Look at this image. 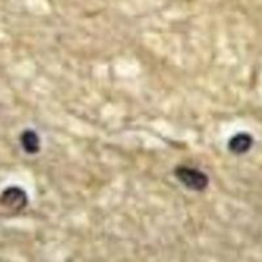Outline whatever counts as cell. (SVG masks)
I'll list each match as a JSON object with an SVG mask.
<instances>
[{"mask_svg":"<svg viewBox=\"0 0 262 262\" xmlns=\"http://www.w3.org/2000/svg\"><path fill=\"white\" fill-rule=\"evenodd\" d=\"M174 174L179 181L186 188L194 191H202L209 185V177L205 173L201 172L195 168L186 167V165H179L174 170Z\"/></svg>","mask_w":262,"mask_h":262,"instance_id":"cell-1","label":"cell"},{"mask_svg":"<svg viewBox=\"0 0 262 262\" xmlns=\"http://www.w3.org/2000/svg\"><path fill=\"white\" fill-rule=\"evenodd\" d=\"M0 203L12 211H20L27 207L28 195L23 189L17 188V186H11L2 193Z\"/></svg>","mask_w":262,"mask_h":262,"instance_id":"cell-2","label":"cell"},{"mask_svg":"<svg viewBox=\"0 0 262 262\" xmlns=\"http://www.w3.org/2000/svg\"><path fill=\"white\" fill-rule=\"evenodd\" d=\"M21 146L24 148V151L29 155H34L39 151V137L37 135L36 131L33 130H25L20 137Z\"/></svg>","mask_w":262,"mask_h":262,"instance_id":"cell-3","label":"cell"},{"mask_svg":"<svg viewBox=\"0 0 262 262\" xmlns=\"http://www.w3.org/2000/svg\"><path fill=\"white\" fill-rule=\"evenodd\" d=\"M252 143H253V140H252L249 135L238 134L229 140L228 147L233 154H244V152H247L250 148Z\"/></svg>","mask_w":262,"mask_h":262,"instance_id":"cell-4","label":"cell"}]
</instances>
